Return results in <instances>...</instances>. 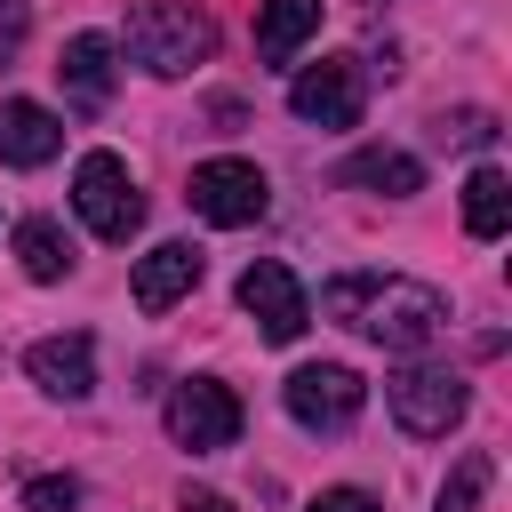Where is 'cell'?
<instances>
[{"mask_svg":"<svg viewBox=\"0 0 512 512\" xmlns=\"http://www.w3.org/2000/svg\"><path fill=\"white\" fill-rule=\"evenodd\" d=\"M320 312L376 336L384 352H424L448 328V296L432 280H400V272H336L320 288Z\"/></svg>","mask_w":512,"mask_h":512,"instance_id":"6da1fadb","label":"cell"},{"mask_svg":"<svg viewBox=\"0 0 512 512\" xmlns=\"http://www.w3.org/2000/svg\"><path fill=\"white\" fill-rule=\"evenodd\" d=\"M120 40H128V56H136L152 80H184L192 64L216 56V24H208L192 0H136Z\"/></svg>","mask_w":512,"mask_h":512,"instance_id":"7a4b0ae2","label":"cell"},{"mask_svg":"<svg viewBox=\"0 0 512 512\" xmlns=\"http://www.w3.org/2000/svg\"><path fill=\"white\" fill-rule=\"evenodd\" d=\"M72 208H80V224H88L96 240H128V232L144 224V192H136V176H128L120 152H80V168H72Z\"/></svg>","mask_w":512,"mask_h":512,"instance_id":"3957f363","label":"cell"},{"mask_svg":"<svg viewBox=\"0 0 512 512\" xmlns=\"http://www.w3.org/2000/svg\"><path fill=\"white\" fill-rule=\"evenodd\" d=\"M384 400H392L400 432H416V440L456 432V424H464V408H472L464 376H456V368H432V360H408L400 376H384Z\"/></svg>","mask_w":512,"mask_h":512,"instance_id":"277c9868","label":"cell"},{"mask_svg":"<svg viewBox=\"0 0 512 512\" xmlns=\"http://www.w3.org/2000/svg\"><path fill=\"white\" fill-rule=\"evenodd\" d=\"M160 424H168V440H176V448L216 456V448H232V440H240V400H232V384H216V376H184V384L168 392Z\"/></svg>","mask_w":512,"mask_h":512,"instance_id":"5b68a950","label":"cell"},{"mask_svg":"<svg viewBox=\"0 0 512 512\" xmlns=\"http://www.w3.org/2000/svg\"><path fill=\"white\" fill-rule=\"evenodd\" d=\"M280 400H288V416H296L304 432H344V424L368 408V384H360L344 360H312V368H296V376L280 384Z\"/></svg>","mask_w":512,"mask_h":512,"instance_id":"8992f818","label":"cell"},{"mask_svg":"<svg viewBox=\"0 0 512 512\" xmlns=\"http://www.w3.org/2000/svg\"><path fill=\"white\" fill-rule=\"evenodd\" d=\"M192 208H200L208 224L240 232V224H256V216L272 208V184H264L256 160H200V168H192Z\"/></svg>","mask_w":512,"mask_h":512,"instance_id":"52a82bcc","label":"cell"},{"mask_svg":"<svg viewBox=\"0 0 512 512\" xmlns=\"http://www.w3.org/2000/svg\"><path fill=\"white\" fill-rule=\"evenodd\" d=\"M240 312L264 328V344H296V336H304V320H312V304H304L296 272H288V264H272V256L240 272Z\"/></svg>","mask_w":512,"mask_h":512,"instance_id":"ba28073f","label":"cell"},{"mask_svg":"<svg viewBox=\"0 0 512 512\" xmlns=\"http://www.w3.org/2000/svg\"><path fill=\"white\" fill-rule=\"evenodd\" d=\"M288 112L312 128H352L360 120V64L352 56H320L312 72L288 80Z\"/></svg>","mask_w":512,"mask_h":512,"instance_id":"9c48e42d","label":"cell"},{"mask_svg":"<svg viewBox=\"0 0 512 512\" xmlns=\"http://www.w3.org/2000/svg\"><path fill=\"white\" fill-rule=\"evenodd\" d=\"M24 376L40 384V392H56V400H88L96 392V344L72 328V336H40L32 352H24Z\"/></svg>","mask_w":512,"mask_h":512,"instance_id":"30bf717a","label":"cell"},{"mask_svg":"<svg viewBox=\"0 0 512 512\" xmlns=\"http://www.w3.org/2000/svg\"><path fill=\"white\" fill-rule=\"evenodd\" d=\"M192 288H200V248H192V240H160L152 256H136V280H128L136 312H168V304L192 296Z\"/></svg>","mask_w":512,"mask_h":512,"instance_id":"8fae6325","label":"cell"},{"mask_svg":"<svg viewBox=\"0 0 512 512\" xmlns=\"http://www.w3.org/2000/svg\"><path fill=\"white\" fill-rule=\"evenodd\" d=\"M56 72H64L72 112H104V104H112V40H104V32H72L64 56H56Z\"/></svg>","mask_w":512,"mask_h":512,"instance_id":"7c38bea8","label":"cell"},{"mask_svg":"<svg viewBox=\"0 0 512 512\" xmlns=\"http://www.w3.org/2000/svg\"><path fill=\"white\" fill-rule=\"evenodd\" d=\"M56 144H64V120L48 104H32V96L0 104V160L8 168H40V160H56Z\"/></svg>","mask_w":512,"mask_h":512,"instance_id":"4fadbf2b","label":"cell"},{"mask_svg":"<svg viewBox=\"0 0 512 512\" xmlns=\"http://www.w3.org/2000/svg\"><path fill=\"white\" fill-rule=\"evenodd\" d=\"M312 32H320V0H256V56L264 64H288Z\"/></svg>","mask_w":512,"mask_h":512,"instance_id":"5bb4252c","label":"cell"},{"mask_svg":"<svg viewBox=\"0 0 512 512\" xmlns=\"http://www.w3.org/2000/svg\"><path fill=\"white\" fill-rule=\"evenodd\" d=\"M344 184H368V192H384V200H408V192H424V160L376 144V152H352V160H344Z\"/></svg>","mask_w":512,"mask_h":512,"instance_id":"9a60e30c","label":"cell"},{"mask_svg":"<svg viewBox=\"0 0 512 512\" xmlns=\"http://www.w3.org/2000/svg\"><path fill=\"white\" fill-rule=\"evenodd\" d=\"M512 224V176L504 168H472L464 176V232L472 240H504Z\"/></svg>","mask_w":512,"mask_h":512,"instance_id":"2e32d148","label":"cell"},{"mask_svg":"<svg viewBox=\"0 0 512 512\" xmlns=\"http://www.w3.org/2000/svg\"><path fill=\"white\" fill-rule=\"evenodd\" d=\"M16 264H24V280H64V272H72L64 224H56V216H24V224H16Z\"/></svg>","mask_w":512,"mask_h":512,"instance_id":"e0dca14e","label":"cell"},{"mask_svg":"<svg viewBox=\"0 0 512 512\" xmlns=\"http://www.w3.org/2000/svg\"><path fill=\"white\" fill-rule=\"evenodd\" d=\"M480 496H488V456L472 448V456L440 480V512H480Z\"/></svg>","mask_w":512,"mask_h":512,"instance_id":"ac0fdd59","label":"cell"},{"mask_svg":"<svg viewBox=\"0 0 512 512\" xmlns=\"http://www.w3.org/2000/svg\"><path fill=\"white\" fill-rule=\"evenodd\" d=\"M80 504V480L72 472H40V480H24V512H72Z\"/></svg>","mask_w":512,"mask_h":512,"instance_id":"d6986e66","label":"cell"},{"mask_svg":"<svg viewBox=\"0 0 512 512\" xmlns=\"http://www.w3.org/2000/svg\"><path fill=\"white\" fill-rule=\"evenodd\" d=\"M24 32H32V8H24V0H0V64H16Z\"/></svg>","mask_w":512,"mask_h":512,"instance_id":"ffe728a7","label":"cell"},{"mask_svg":"<svg viewBox=\"0 0 512 512\" xmlns=\"http://www.w3.org/2000/svg\"><path fill=\"white\" fill-rule=\"evenodd\" d=\"M440 136H456V144H488L496 120H488V112H456V120H440Z\"/></svg>","mask_w":512,"mask_h":512,"instance_id":"44dd1931","label":"cell"},{"mask_svg":"<svg viewBox=\"0 0 512 512\" xmlns=\"http://www.w3.org/2000/svg\"><path fill=\"white\" fill-rule=\"evenodd\" d=\"M304 512H376V496H360V488H328V496L304 504Z\"/></svg>","mask_w":512,"mask_h":512,"instance_id":"7402d4cb","label":"cell"},{"mask_svg":"<svg viewBox=\"0 0 512 512\" xmlns=\"http://www.w3.org/2000/svg\"><path fill=\"white\" fill-rule=\"evenodd\" d=\"M184 512H232V496H216V488H184Z\"/></svg>","mask_w":512,"mask_h":512,"instance_id":"603a6c76","label":"cell"}]
</instances>
